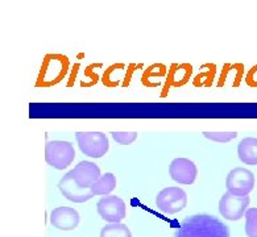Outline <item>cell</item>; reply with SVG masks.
Returning <instances> with one entry per match:
<instances>
[{
  "instance_id": "30bf717a",
  "label": "cell",
  "mask_w": 257,
  "mask_h": 237,
  "mask_svg": "<svg viewBox=\"0 0 257 237\" xmlns=\"http://www.w3.org/2000/svg\"><path fill=\"white\" fill-rule=\"evenodd\" d=\"M58 189L68 201L74 202V203H84L95 197L91 190L82 189L80 186L76 185L70 171L61 178V181L58 182Z\"/></svg>"
},
{
  "instance_id": "4fadbf2b",
  "label": "cell",
  "mask_w": 257,
  "mask_h": 237,
  "mask_svg": "<svg viewBox=\"0 0 257 237\" xmlns=\"http://www.w3.org/2000/svg\"><path fill=\"white\" fill-rule=\"evenodd\" d=\"M116 187V177L112 173H106L103 174L99 181L91 187L94 195H107L109 197L110 193H112Z\"/></svg>"
},
{
  "instance_id": "52a82bcc",
  "label": "cell",
  "mask_w": 257,
  "mask_h": 237,
  "mask_svg": "<svg viewBox=\"0 0 257 237\" xmlns=\"http://www.w3.org/2000/svg\"><path fill=\"white\" fill-rule=\"evenodd\" d=\"M97 209L102 219L109 221L110 224H117L125 217L124 201L115 195H109L99 199L97 203Z\"/></svg>"
},
{
  "instance_id": "9a60e30c",
  "label": "cell",
  "mask_w": 257,
  "mask_h": 237,
  "mask_svg": "<svg viewBox=\"0 0 257 237\" xmlns=\"http://www.w3.org/2000/svg\"><path fill=\"white\" fill-rule=\"evenodd\" d=\"M245 233L248 237H257V208H248L245 212Z\"/></svg>"
},
{
  "instance_id": "7a4b0ae2",
  "label": "cell",
  "mask_w": 257,
  "mask_h": 237,
  "mask_svg": "<svg viewBox=\"0 0 257 237\" xmlns=\"http://www.w3.org/2000/svg\"><path fill=\"white\" fill-rule=\"evenodd\" d=\"M75 158V149L69 141H48L45 145V161L57 170L72 165Z\"/></svg>"
},
{
  "instance_id": "7c38bea8",
  "label": "cell",
  "mask_w": 257,
  "mask_h": 237,
  "mask_svg": "<svg viewBox=\"0 0 257 237\" xmlns=\"http://www.w3.org/2000/svg\"><path fill=\"white\" fill-rule=\"evenodd\" d=\"M237 156L245 165H257V138L245 137L237 145Z\"/></svg>"
},
{
  "instance_id": "5bb4252c",
  "label": "cell",
  "mask_w": 257,
  "mask_h": 237,
  "mask_svg": "<svg viewBox=\"0 0 257 237\" xmlns=\"http://www.w3.org/2000/svg\"><path fill=\"white\" fill-rule=\"evenodd\" d=\"M101 237H132V233L125 224H107L101 231Z\"/></svg>"
},
{
  "instance_id": "e0dca14e",
  "label": "cell",
  "mask_w": 257,
  "mask_h": 237,
  "mask_svg": "<svg viewBox=\"0 0 257 237\" xmlns=\"http://www.w3.org/2000/svg\"><path fill=\"white\" fill-rule=\"evenodd\" d=\"M112 138L120 145H129L135 142L137 138L136 132H112Z\"/></svg>"
},
{
  "instance_id": "6da1fadb",
  "label": "cell",
  "mask_w": 257,
  "mask_h": 237,
  "mask_svg": "<svg viewBox=\"0 0 257 237\" xmlns=\"http://www.w3.org/2000/svg\"><path fill=\"white\" fill-rule=\"evenodd\" d=\"M174 237H231L228 227L207 213L187 216L178 227Z\"/></svg>"
},
{
  "instance_id": "2e32d148",
  "label": "cell",
  "mask_w": 257,
  "mask_h": 237,
  "mask_svg": "<svg viewBox=\"0 0 257 237\" xmlns=\"http://www.w3.org/2000/svg\"><path fill=\"white\" fill-rule=\"evenodd\" d=\"M203 136L215 142H228V141L236 138V132H203Z\"/></svg>"
},
{
  "instance_id": "9c48e42d",
  "label": "cell",
  "mask_w": 257,
  "mask_h": 237,
  "mask_svg": "<svg viewBox=\"0 0 257 237\" xmlns=\"http://www.w3.org/2000/svg\"><path fill=\"white\" fill-rule=\"evenodd\" d=\"M70 174L76 185L87 190H91V187L102 177L99 166L90 161H80L74 169L70 170Z\"/></svg>"
},
{
  "instance_id": "5b68a950",
  "label": "cell",
  "mask_w": 257,
  "mask_h": 237,
  "mask_svg": "<svg viewBox=\"0 0 257 237\" xmlns=\"http://www.w3.org/2000/svg\"><path fill=\"white\" fill-rule=\"evenodd\" d=\"M255 187V175L245 168H236L227 174L225 189L227 191L240 197H248Z\"/></svg>"
},
{
  "instance_id": "ba28073f",
  "label": "cell",
  "mask_w": 257,
  "mask_h": 237,
  "mask_svg": "<svg viewBox=\"0 0 257 237\" xmlns=\"http://www.w3.org/2000/svg\"><path fill=\"white\" fill-rule=\"evenodd\" d=\"M169 174L180 185H193L197 178L198 169L193 161L187 158H174L169 166Z\"/></svg>"
},
{
  "instance_id": "3957f363",
  "label": "cell",
  "mask_w": 257,
  "mask_h": 237,
  "mask_svg": "<svg viewBox=\"0 0 257 237\" xmlns=\"http://www.w3.org/2000/svg\"><path fill=\"white\" fill-rule=\"evenodd\" d=\"M76 142L80 152L91 158H101L109 152V138L102 132H76Z\"/></svg>"
},
{
  "instance_id": "8fae6325",
  "label": "cell",
  "mask_w": 257,
  "mask_h": 237,
  "mask_svg": "<svg viewBox=\"0 0 257 237\" xmlns=\"http://www.w3.org/2000/svg\"><path fill=\"white\" fill-rule=\"evenodd\" d=\"M79 221V213L72 207H57L50 213V224L60 231H73Z\"/></svg>"
},
{
  "instance_id": "277c9868",
  "label": "cell",
  "mask_w": 257,
  "mask_h": 237,
  "mask_svg": "<svg viewBox=\"0 0 257 237\" xmlns=\"http://www.w3.org/2000/svg\"><path fill=\"white\" fill-rule=\"evenodd\" d=\"M157 208L166 215H174L184 211L187 205V194L180 187H166L156 198Z\"/></svg>"
},
{
  "instance_id": "8992f818",
  "label": "cell",
  "mask_w": 257,
  "mask_h": 237,
  "mask_svg": "<svg viewBox=\"0 0 257 237\" xmlns=\"http://www.w3.org/2000/svg\"><path fill=\"white\" fill-rule=\"evenodd\" d=\"M249 202V197H240L227 191L219 202V212L229 221L240 220L248 211Z\"/></svg>"
}]
</instances>
